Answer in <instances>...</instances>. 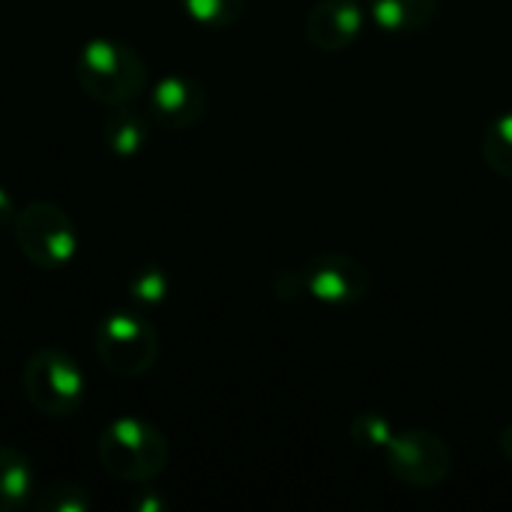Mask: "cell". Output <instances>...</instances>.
<instances>
[{"instance_id":"obj_16","label":"cell","mask_w":512,"mask_h":512,"mask_svg":"<svg viewBox=\"0 0 512 512\" xmlns=\"http://www.w3.org/2000/svg\"><path fill=\"white\" fill-rule=\"evenodd\" d=\"M93 495L78 483H54L42 489L33 501V510L39 512H87L93 510Z\"/></svg>"},{"instance_id":"obj_20","label":"cell","mask_w":512,"mask_h":512,"mask_svg":"<svg viewBox=\"0 0 512 512\" xmlns=\"http://www.w3.org/2000/svg\"><path fill=\"white\" fill-rule=\"evenodd\" d=\"M498 447H501V456H504V459L512 465V423H507V426L501 429Z\"/></svg>"},{"instance_id":"obj_12","label":"cell","mask_w":512,"mask_h":512,"mask_svg":"<svg viewBox=\"0 0 512 512\" xmlns=\"http://www.w3.org/2000/svg\"><path fill=\"white\" fill-rule=\"evenodd\" d=\"M33 495V465L15 447H0V512L21 510Z\"/></svg>"},{"instance_id":"obj_7","label":"cell","mask_w":512,"mask_h":512,"mask_svg":"<svg viewBox=\"0 0 512 512\" xmlns=\"http://www.w3.org/2000/svg\"><path fill=\"white\" fill-rule=\"evenodd\" d=\"M306 294L327 306H357L372 294V273L345 252H318L300 267Z\"/></svg>"},{"instance_id":"obj_8","label":"cell","mask_w":512,"mask_h":512,"mask_svg":"<svg viewBox=\"0 0 512 512\" xmlns=\"http://www.w3.org/2000/svg\"><path fill=\"white\" fill-rule=\"evenodd\" d=\"M207 105V87L189 75H165L150 90V114L162 129L171 132L195 129L204 120Z\"/></svg>"},{"instance_id":"obj_1","label":"cell","mask_w":512,"mask_h":512,"mask_svg":"<svg viewBox=\"0 0 512 512\" xmlns=\"http://www.w3.org/2000/svg\"><path fill=\"white\" fill-rule=\"evenodd\" d=\"M75 78L93 102L117 108L132 105L144 93L147 66L132 45L96 36L81 48L75 60Z\"/></svg>"},{"instance_id":"obj_5","label":"cell","mask_w":512,"mask_h":512,"mask_svg":"<svg viewBox=\"0 0 512 512\" xmlns=\"http://www.w3.org/2000/svg\"><path fill=\"white\" fill-rule=\"evenodd\" d=\"M93 348L99 363L117 378L147 375L159 360L156 330L132 312L105 315L93 330Z\"/></svg>"},{"instance_id":"obj_10","label":"cell","mask_w":512,"mask_h":512,"mask_svg":"<svg viewBox=\"0 0 512 512\" xmlns=\"http://www.w3.org/2000/svg\"><path fill=\"white\" fill-rule=\"evenodd\" d=\"M441 9V0H372L369 21L396 36L423 33Z\"/></svg>"},{"instance_id":"obj_3","label":"cell","mask_w":512,"mask_h":512,"mask_svg":"<svg viewBox=\"0 0 512 512\" xmlns=\"http://www.w3.org/2000/svg\"><path fill=\"white\" fill-rule=\"evenodd\" d=\"M21 387L27 402L51 420L72 417L87 393L78 360L60 348H39L21 369Z\"/></svg>"},{"instance_id":"obj_19","label":"cell","mask_w":512,"mask_h":512,"mask_svg":"<svg viewBox=\"0 0 512 512\" xmlns=\"http://www.w3.org/2000/svg\"><path fill=\"white\" fill-rule=\"evenodd\" d=\"M15 216H18L15 201H12V195L0 186V228H3V225H12V222H15Z\"/></svg>"},{"instance_id":"obj_21","label":"cell","mask_w":512,"mask_h":512,"mask_svg":"<svg viewBox=\"0 0 512 512\" xmlns=\"http://www.w3.org/2000/svg\"><path fill=\"white\" fill-rule=\"evenodd\" d=\"M363 3H372V0H363Z\"/></svg>"},{"instance_id":"obj_17","label":"cell","mask_w":512,"mask_h":512,"mask_svg":"<svg viewBox=\"0 0 512 512\" xmlns=\"http://www.w3.org/2000/svg\"><path fill=\"white\" fill-rule=\"evenodd\" d=\"M351 432V441L360 447V450H369V453H384L387 444L393 441L396 435V426L384 417V414H375V411H366V414H357L348 426Z\"/></svg>"},{"instance_id":"obj_18","label":"cell","mask_w":512,"mask_h":512,"mask_svg":"<svg viewBox=\"0 0 512 512\" xmlns=\"http://www.w3.org/2000/svg\"><path fill=\"white\" fill-rule=\"evenodd\" d=\"M132 507L138 512H162L165 510V498L162 495H156L153 492V486H144V498L141 495H135L132 498Z\"/></svg>"},{"instance_id":"obj_4","label":"cell","mask_w":512,"mask_h":512,"mask_svg":"<svg viewBox=\"0 0 512 512\" xmlns=\"http://www.w3.org/2000/svg\"><path fill=\"white\" fill-rule=\"evenodd\" d=\"M15 243L39 270H63L78 252V231L69 213L51 201H30L15 216Z\"/></svg>"},{"instance_id":"obj_2","label":"cell","mask_w":512,"mask_h":512,"mask_svg":"<svg viewBox=\"0 0 512 512\" xmlns=\"http://www.w3.org/2000/svg\"><path fill=\"white\" fill-rule=\"evenodd\" d=\"M99 462L108 477L144 486L168 468L165 435L141 417H117L99 435Z\"/></svg>"},{"instance_id":"obj_13","label":"cell","mask_w":512,"mask_h":512,"mask_svg":"<svg viewBox=\"0 0 512 512\" xmlns=\"http://www.w3.org/2000/svg\"><path fill=\"white\" fill-rule=\"evenodd\" d=\"M480 150H483L486 165H489L498 177L512 180V111L498 114V117L486 126L483 141H480Z\"/></svg>"},{"instance_id":"obj_9","label":"cell","mask_w":512,"mask_h":512,"mask_svg":"<svg viewBox=\"0 0 512 512\" xmlns=\"http://www.w3.org/2000/svg\"><path fill=\"white\" fill-rule=\"evenodd\" d=\"M366 21L363 0H318L306 15V42L327 54L345 51L360 39Z\"/></svg>"},{"instance_id":"obj_14","label":"cell","mask_w":512,"mask_h":512,"mask_svg":"<svg viewBox=\"0 0 512 512\" xmlns=\"http://www.w3.org/2000/svg\"><path fill=\"white\" fill-rule=\"evenodd\" d=\"M180 6L195 24L213 30L237 24L246 12V0H180Z\"/></svg>"},{"instance_id":"obj_15","label":"cell","mask_w":512,"mask_h":512,"mask_svg":"<svg viewBox=\"0 0 512 512\" xmlns=\"http://www.w3.org/2000/svg\"><path fill=\"white\" fill-rule=\"evenodd\" d=\"M126 291L132 297L135 306H159L168 300V291H171V282H168V273L156 264H144L138 267L129 282H126Z\"/></svg>"},{"instance_id":"obj_11","label":"cell","mask_w":512,"mask_h":512,"mask_svg":"<svg viewBox=\"0 0 512 512\" xmlns=\"http://www.w3.org/2000/svg\"><path fill=\"white\" fill-rule=\"evenodd\" d=\"M102 135H105V147L120 156V159H132L138 156L144 147H147V138H150V123L141 111L129 108V105H117L111 108V114L105 117V126H102Z\"/></svg>"},{"instance_id":"obj_6","label":"cell","mask_w":512,"mask_h":512,"mask_svg":"<svg viewBox=\"0 0 512 512\" xmlns=\"http://www.w3.org/2000/svg\"><path fill=\"white\" fill-rule=\"evenodd\" d=\"M390 474L411 489H435L453 471L450 444L429 429H405L396 432L384 450Z\"/></svg>"}]
</instances>
